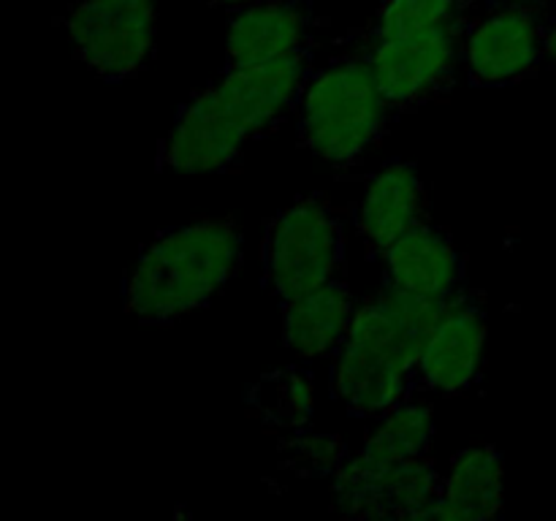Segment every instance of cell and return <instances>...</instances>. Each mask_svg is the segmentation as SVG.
Returning a JSON list of instances; mask_svg holds the SVG:
<instances>
[{
	"mask_svg": "<svg viewBox=\"0 0 556 521\" xmlns=\"http://www.w3.org/2000/svg\"><path fill=\"white\" fill-rule=\"evenodd\" d=\"M244 260V233L231 217H201L155 233L125 275L123 304L141 323H172L206 307Z\"/></svg>",
	"mask_w": 556,
	"mask_h": 521,
	"instance_id": "obj_2",
	"label": "cell"
},
{
	"mask_svg": "<svg viewBox=\"0 0 556 521\" xmlns=\"http://www.w3.org/2000/svg\"><path fill=\"white\" fill-rule=\"evenodd\" d=\"M313 74V52L307 49L269 63L226 68L212 87L248 139L255 141L269 134L291 109H299Z\"/></svg>",
	"mask_w": 556,
	"mask_h": 521,
	"instance_id": "obj_9",
	"label": "cell"
},
{
	"mask_svg": "<svg viewBox=\"0 0 556 521\" xmlns=\"http://www.w3.org/2000/svg\"><path fill=\"white\" fill-rule=\"evenodd\" d=\"M212 5H226V9H242V5L258 3V0H206Z\"/></svg>",
	"mask_w": 556,
	"mask_h": 521,
	"instance_id": "obj_21",
	"label": "cell"
},
{
	"mask_svg": "<svg viewBox=\"0 0 556 521\" xmlns=\"http://www.w3.org/2000/svg\"><path fill=\"white\" fill-rule=\"evenodd\" d=\"M470 20L448 22L407 38H367L353 33L372 65L386 101L396 114L418 112L440 103L456 87V71L465 63Z\"/></svg>",
	"mask_w": 556,
	"mask_h": 521,
	"instance_id": "obj_5",
	"label": "cell"
},
{
	"mask_svg": "<svg viewBox=\"0 0 556 521\" xmlns=\"http://www.w3.org/2000/svg\"><path fill=\"white\" fill-rule=\"evenodd\" d=\"M348 239L329 193H309L277 212L261 239V282L277 302L345 280Z\"/></svg>",
	"mask_w": 556,
	"mask_h": 521,
	"instance_id": "obj_4",
	"label": "cell"
},
{
	"mask_svg": "<svg viewBox=\"0 0 556 521\" xmlns=\"http://www.w3.org/2000/svg\"><path fill=\"white\" fill-rule=\"evenodd\" d=\"M434 440V416L429 405L402 402L400 407L380 418V427L358 454H351L337 472L351 478H375L402 461L421 459Z\"/></svg>",
	"mask_w": 556,
	"mask_h": 521,
	"instance_id": "obj_16",
	"label": "cell"
},
{
	"mask_svg": "<svg viewBox=\"0 0 556 521\" xmlns=\"http://www.w3.org/2000/svg\"><path fill=\"white\" fill-rule=\"evenodd\" d=\"M546 58H552L554 71H556V22L548 27V38H546Z\"/></svg>",
	"mask_w": 556,
	"mask_h": 521,
	"instance_id": "obj_20",
	"label": "cell"
},
{
	"mask_svg": "<svg viewBox=\"0 0 556 521\" xmlns=\"http://www.w3.org/2000/svg\"><path fill=\"white\" fill-rule=\"evenodd\" d=\"M248 399L269 427L302 432L313 418V383L293 367L261 378Z\"/></svg>",
	"mask_w": 556,
	"mask_h": 521,
	"instance_id": "obj_17",
	"label": "cell"
},
{
	"mask_svg": "<svg viewBox=\"0 0 556 521\" xmlns=\"http://www.w3.org/2000/svg\"><path fill=\"white\" fill-rule=\"evenodd\" d=\"M394 109L386 101L362 43L315 68L299 103V144L331 166H356L389 130Z\"/></svg>",
	"mask_w": 556,
	"mask_h": 521,
	"instance_id": "obj_3",
	"label": "cell"
},
{
	"mask_svg": "<svg viewBox=\"0 0 556 521\" xmlns=\"http://www.w3.org/2000/svg\"><path fill=\"white\" fill-rule=\"evenodd\" d=\"M503 454L494 445H470L454 454L443 492L429 508L434 521H483L503 510Z\"/></svg>",
	"mask_w": 556,
	"mask_h": 521,
	"instance_id": "obj_15",
	"label": "cell"
},
{
	"mask_svg": "<svg viewBox=\"0 0 556 521\" xmlns=\"http://www.w3.org/2000/svg\"><path fill=\"white\" fill-rule=\"evenodd\" d=\"M486 347V296L462 288L440 309L416 367L418 389L465 396L481 385Z\"/></svg>",
	"mask_w": 556,
	"mask_h": 521,
	"instance_id": "obj_7",
	"label": "cell"
},
{
	"mask_svg": "<svg viewBox=\"0 0 556 521\" xmlns=\"http://www.w3.org/2000/svg\"><path fill=\"white\" fill-rule=\"evenodd\" d=\"M548 27L525 3H503L470 22L465 65L472 87H508L525 81L546 58Z\"/></svg>",
	"mask_w": 556,
	"mask_h": 521,
	"instance_id": "obj_8",
	"label": "cell"
},
{
	"mask_svg": "<svg viewBox=\"0 0 556 521\" xmlns=\"http://www.w3.org/2000/svg\"><path fill=\"white\" fill-rule=\"evenodd\" d=\"M356 298L345 280L326 282L315 291L280 302L282 340L296 356L320 358L340 351L356 318Z\"/></svg>",
	"mask_w": 556,
	"mask_h": 521,
	"instance_id": "obj_14",
	"label": "cell"
},
{
	"mask_svg": "<svg viewBox=\"0 0 556 521\" xmlns=\"http://www.w3.org/2000/svg\"><path fill=\"white\" fill-rule=\"evenodd\" d=\"M503 3H525L527 5V3H530V0H503Z\"/></svg>",
	"mask_w": 556,
	"mask_h": 521,
	"instance_id": "obj_22",
	"label": "cell"
},
{
	"mask_svg": "<svg viewBox=\"0 0 556 521\" xmlns=\"http://www.w3.org/2000/svg\"><path fill=\"white\" fill-rule=\"evenodd\" d=\"M313 9L296 0H258L233 11L226 36V68L269 63L313 47Z\"/></svg>",
	"mask_w": 556,
	"mask_h": 521,
	"instance_id": "obj_13",
	"label": "cell"
},
{
	"mask_svg": "<svg viewBox=\"0 0 556 521\" xmlns=\"http://www.w3.org/2000/svg\"><path fill=\"white\" fill-rule=\"evenodd\" d=\"M383 285L418 302H448L465 285V255L432 220L413 228L380 258Z\"/></svg>",
	"mask_w": 556,
	"mask_h": 521,
	"instance_id": "obj_12",
	"label": "cell"
},
{
	"mask_svg": "<svg viewBox=\"0 0 556 521\" xmlns=\"http://www.w3.org/2000/svg\"><path fill=\"white\" fill-rule=\"evenodd\" d=\"M443 304L418 302L386 285L358 304L337 351L331 396L356 418H383L413 399L418 358Z\"/></svg>",
	"mask_w": 556,
	"mask_h": 521,
	"instance_id": "obj_1",
	"label": "cell"
},
{
	"mask_svg": "<svg viewBox=\"0 0 556 521\" xmlns=\"http://www.w3.org/2000/svg\"><path fill=\"white\" fill-rule=\"evenodd\" d=\"M63 27L74 58L119 85L141 74L155 52L157 0H79Z\"/></svg>",
	"mask_w": 556,
	"mask_h": 521,
	"instance_id": "obj_6",
	"label": "cell"
},
{
	"mask_svg": "<svg viewBox=\"0 0 556 521\" xmlns=\"http://www.w3.org/2000/svg\"><path fill=\"white\" fill-rule=\"evenodd\" d=\"M429 220L432 206L416 163H386L372 174L356 209V231L364 255L380 260L391 244Z\"/></svg>",
	"mask_w": 556,
	"mask_h": 521,
	"instance_id": "obj_11",
	"label": "cell"
},
{
	"mask_svg": "<svg viewBox=\"0 0 556 521\" xmlns=\"http://www.w3.org/2000/svg\"><path fill=\"white\" fill-rule=\"evenodd\" d=\"M248 134L226 112L215 87L195 92L174 119L155 152V168L163 174H206L237 166Z\"/></svg>",
	"mask_w": 556,
	"mask_h": 521,
	"instance_id": "obj_10",
	"label": "cell"
},
{
	"mask_svg": "<svg viewBox=\"0 0 556 521\" xmlns=\"http://www.w3.org/2000/svg\"><path fill=\"white\" fill-rule=\"evenodd\" d=\"M472 0H386L362 36L407 38L467 16Z\"/></svg>",
	"mask_w": 556,
	"mask_h": 521,
	"instance_id": "obj_18",
	"label": "cell"
},
{
	"mask_svg": "<svg viewBox=\"0 0 556 521\" xmlns=\"http://www.w3.org/2000/svg\"><path fill=\"white\" fill-rule=\"evenodd\" d=\"M280 454L286 456L288 470H293L296 475H326V472L334 475L342 467V461L351 456L340 437H331V434H313L307 432V429H302V432L293 434L291 440H286Z\"/></svg>",
	"mask_w": 556,
	"mask_h": 521,
	"instance_id": "obj_19",
	"label": "cell"
}]
</instances>
